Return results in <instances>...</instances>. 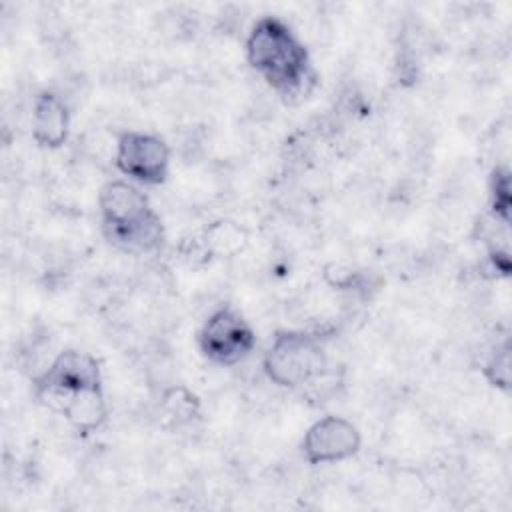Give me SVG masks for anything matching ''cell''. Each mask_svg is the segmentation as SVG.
Returning a JSON list of instances; mask_svg holds the SVG:
<instances>
[{"mask_svg":"<svg viewBox=\"0 0 512 512\" xmlns=\"http://www.w3.org/2000/svg\"><path fill=\"white\" fill-rule=\"evenodd\" d=\"M246 62L280 98L296 100L316 84V72L304 40L280 16H260L244 42Z\"/></svg>","mask_w":512,"mask_h":512,"instance_id":"1","label":"cell"},{"mask_svg":"<svg viewBox=\"0 0 512 512\" xmlns=\"http://www.w3.org/2000/svg\"><path fill=\"white\" fill-rule=\"evenodd\" d=\"M98 216L106 240L126 254H150L162 246L164 224L148 196L126 178L98 190Z\"/></svg>","mask_w":512,"mask_h":512,"instance_id":"2","label":"cell"},{"mask_svg":"<svg viewBox=\"0 0 512 512\" xmlns=\"http://www.w3.org/2000/svg\"><path fill=\"white\" fill-rule=\"evenodd\" d=\"M326 368L328 356L320 334L302 328L276 330L262 356L264 376L286 390L314 384Z\"/></svg>","mask_w":512,"mask_h":512,"instance_id":"3","label":"cell"},{"mask_svg":"<svg viewBox=\"0 0 512 512\" xmlns=\"http://www.w3.org/2000/svg\"><path fill=\"white\" fill-rule=\"evenodd\" d=\"M32 384L36 396L58 412L74 396L86 390L104 388V378L100 362L94 354L66 348L58 352L38 376L32 378Z\"/></svg>","mask_w":512,"mask_h":512,"instance_id":"4","label":"cell"},{"mask_svg":"<svg viewBox=\"0 0 512 512\" xmlns=\"http://www.w3.org/2000/svg\"><path fill=\"white\" fill-rule=\"evenodd\" d=\"M196 342L210 364L232 368L256 350V330L236 306L220 304L202 322Z\"/></svg>","mask_w":512,"mask_h":512,"instance_id":"5","label":"cell"},{"mask_svg":"<svg viewBox=\"0 0 512 512\" xmlns=\"http://www.w3.org/2000/svg\"><path fill=\"white\" fill-rule=\"evenodd\" d=\"M112 162L126 180L160 186L170 176L172 150L160 134L128 128L114 142Z\"/></svg>","mask_w":512,"mask_h":512,"instance_id":"6","label":"cell"},{"mask_svg":"<svg viewBox=\"0 0 512 512\" xmlns=\"http://www.w3.org/2000/svg\"><path fill=\"white\" fill-rule=\"evenodd\" d=\"M362 448V434L358 426L346 416L326 414L314 420L302 440L300 454L310 466L340 464L354 458Z\"/></svg>","mask_w":512,"mask_h":512,"instance_id":"7","label":"cell"},{"mask_svg":"<svg viewBox=\"0 0 512 512\" xmlns=\"http://www.w3.org/2000/svg\"><path fill=\"white\" fill-rule=\"evenodd\" d=\"M70 106L64 96L54 90H40L32 100L30 134L36 146L44 150H58L70 136Z\"/></svg>","mask_w":512,"mask_h":512,"instance_id":"8","label":"cell"},{"mask_svg":"<svg viewBox=\"0 0 512 512\" xmlns=\"http://www.w3.org/2000/svg\"><path fill=\"white\" fill-rule=\"evenodd\" d=\"M490 218L500 224H510V172L506 166H496L488 182Z\"/></svg>","mask_w":512,"mask_h":512,"instance_id":"9","label":"cell"},{"mask_svg":"<svg viewBox=\"0 0 512 512\" xmlns=\"http://www.w3.org/2000/svg\"><path fill=\"white\" fill-rule=\"evenodd\" d=\"M484 380L502 392H508L510 388V346L508 338H504L500 344L496 342L482 364Z\"/></svg>","mask_w":512,"mask_h":512,"instance_id":"10","label":"cell"}]
</instances>
